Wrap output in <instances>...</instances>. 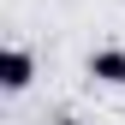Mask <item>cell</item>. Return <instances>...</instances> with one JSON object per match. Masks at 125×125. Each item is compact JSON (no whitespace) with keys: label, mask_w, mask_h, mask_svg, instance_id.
<instances>
[{"label":"cell","mask_w":125,"mask_h":125,"mask_svg":"<svg viewBox=\"0 0 125 125\" xmlns=\"http://www.w3.org/2000/svg\"><path fill=\"white\" fill-rule=\"evenodd\" d=\"M30 83H36V54L24 42H6V54H0V89L6 95H24Z\"/></svg>","instance_id":"1"},{"label":"cell","mask_w":125,"mask_h":125,"mask_svg":"<svg viewBox=\"0 0 125 125\" xmlns=\"http://www.w3.org/2000/svg\"><path fill=\"white\" fill-rule=\"evenodd\" d=\"M83 72L95 77V83H113V89H125V48H95L83 60Z\"/></svg>","instance_id":"2"},{"label":"cell","mask_w":125,"mask_h":125,"mask_svg":"<svg viewBox=\"0 0 125 125\" xmlns=\"http://www.w3.org/2000/svg\"><path fill=\"white\" fill-rule=\"evenodd\" d=\"M54 125H83V119H72V113H60V119H54Z\"/></svg>","instance_id":"3"}]
</instances>
